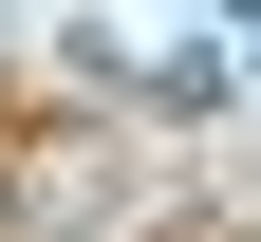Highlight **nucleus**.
Masks as SVG:
<instances>
[{
  "label": "nucleus",
  "instance_id": "f257e3e1",
  "mask_svg": "<svg viewBox=\"0 0 261 242\" xmlns=\"http://www.w3.org/2000/svg\"><path fill=\"white\" fill-rule=\"evenodd\" d=\"M205 19H224V38H243V56H261V0H205Z\"/></svg>",
  "mask_w": 261,
  "mask_h": 242
}]
</instances>
